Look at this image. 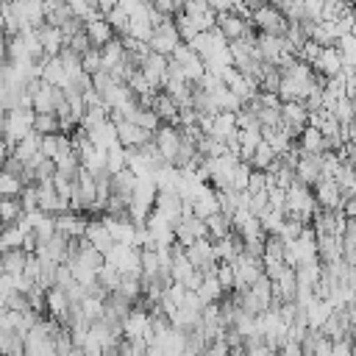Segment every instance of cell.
<instances>
[{"label":"cell","mask_w":356,"mask_h":356,"mask_svg":"<svg viewBox=\"0 0 356 356\" xmlns=\"http://www.w3.org/2000/svg\"><path fill=\"white\" fill-rule=\"evenodd\" d=\"M320 53H323V44H317L314 39H306V42H303V47H300V53H298V58H303V61L314 64Z\"/></svg>","instance_id":"74e56055"},{"label":"cell","mask_w":356,"mask_h":356,"mask_svg":"<svg viewBox=\"0 0 356 356\" xmlns=\"http://www.w3.org/2000/svg\"><path fill=\"white\" fill-rule=\"evenodd\" d=\"M303 225H309V222H303V220H298V217H286V220H284V225H281V236H284L286 242H292V239H298V236H300Z\"/></svg>","instance_id":"e575fe53"},{"label":"cell","mask_w":356,"mask_h":356,"mask_svg":"<svg viewBox=\"0 0 356 356\" xmlns=\"http://www.w3.org/2000/svg\"><path fill=\"white\" fill-rule=\"evenodd\" d=\"M106 19L114 25V31H117V36H125L128 33V25H131V14L122 8V6H117V8H111L108 14H106Z\"/></svg>","instance_id":"d4e9b609"},{"label":"cell","mask_w":356,"mask_h":356,"mask_svg":"<svg viewBox=\"0 0 356 356\" xmlns=\"http://www.w3.org/2000/svg\"><path fill=\"white\" fill-rule=\"evenodd\" d=\"M134 122H139L142 128H147V131H159V125L164 122L161 117H159V111L156 108H139V114H136V120Z\"/></svg>","instance_id":"1f68e13d"},{"label":"cell","mask_w":356,"mask_h":356,"mask_svg":"<svg viewBox=\"0 0 356 356\" xmlns=\"http://www.w3.org/2000/svg\"><path fill=\"white\" fill-rule=\"evenodd\" d=\"M153 134L156 131H147V128H142L134 120H120L117 122V139H120L122 147H142L145 142L153 139Z\"/></svg>","instance_id":"8992f818"},{"label":"cell","mask_w":356,"mask_h":356,"mask_svg":"<svg viewBox=\"0 0 356 356\" xmlns=\"http://www.w3.org/2000/svg\"><path fill=\"white\" fill-rule=\"evenodd\" d=\"M86 33H89V39H92L95 47H103L106 42H111V39L117 36L114 25H111L106 17H95V19H89V22H86Z\"/></svg>","instance_id":"ba28073f"},{"label":"cell","mask_w":356,"mask_h":356,"mask_svg":"<svg viewBox=\"0 0 356 356\" xmlns=\"http://www.w3.org/2000/svg\"><path fill=\"white\" fill-rule=\"evenodd\" d=\"M139 178L142 175H136L131 167H125V170H120V172H114V192H122V195H134V189H136V184H139Z\"/></svg>","instance_id":"e0dca14e"},{"label":"cell","mask_w":356,"mask_h":356,"mask_svg":"<svg viewBox=\"0 0 356 356\" xmlns=\"http://www.w3.org/2000/svg\"><path fill=\"white\" fill-rule=\"evenodd\" d=\"M100 53H103V70H114L122 58H125V44H122V36H114L111 42H106L103 47H100Z\"/></svg>","instance_id":"5bb4252c"},{"label":"cell","mask_w":356,"mask_h":356,"mask_svg":"<svg viewBox=\"0 0 356 356\" xmlns=\"http://www.w3.org/2000/svg\"><path fill=\"white\" fill-rule=\"evenodd\" d=\"M39 36H42V44H44V53L47 56H58L64 50V44H67L64 31L58 25H50V22L39 25Z\"/></svg>","instance_id":"9c48e42d"},{"label":"cell","mask_w":356,"mask_h":356,"mask_svg":"<svg viewBox=\"0 0 356 356\" xmlns=\"http://www.w3.org/2000/svg\"><path fill=\"white\" fill-rule=\"evenodd\" d=\"M36 108H3V136H14L17 142L33 131Z\"/></svg>","instance_id":"7a4b0ae2"},{"label":"cell","mask_w":356,"mask_h":356,"mask_svg":"<svg viewBox=\"0 0 356 356\" xmlns=\"http://www.w3.org/2000/svg\"><path fill=\"white\" fill-rule=\"evenodd\" d=\"M281 125L289 131V136L298 142L300 139V134H303V128L309 125V108H306V103L303 100H286L284 106H281Z\"/></svg>","instance_id":"3957f363"},{"label":"cell","mask_w":356,"mask_h":356,"mask_svg":"<svg viewBox=\"0 0 356 356\" xmlns=\"http://www.w3.org/2000/svg\"><path fill=\"white\" fill-rule=\"evenodd\" d=\"M72 14H75V11H72L70 0H64V3H58L56 8H50V11H47V22H50V25H58V28H61V25H64V22H67V19L72 17Z\"/></svg>","instance_id":"4dcf8cb0"},{"label":"cell","mask_w":356,"mask_h":356,"mask_svg":"<svg viewBox=\"0 0 356 356\" xmlns=\"http://www.w3.org/2000/svg\"><path fill=\"white\" fill-rule=\"evenodd\" d=\"M22 200L19 197H3L0 200V217H3V225H14L22 214Z\"/></svg>","instance_id":"44dd1931"},{"label":"cell","mask_w":356,"mask_h":356,"mask_svg":"<svg viewBox=\"0 0 356 356\" xmlns=\"http://www.w3.org/2000/svg\"><path fill=\"white\" fill-rule=\"evenodd\" d=\"M22 189H25V181H22L19 175L3 170V178H0V195H3V197H19Z\"/></svg>","instance_id":"ffe728a7"},{"label":"cell","mask_w":356,"mask_h":356,"mask_svg":"<svg viewBox=\"0 0 356 356\" xmlns=\"http://www.w3.org/2000/svg\"><path fill=\"white\" fill-rule=\"evenodd\" d=\"M33 131H39V134H56V131H61L58 114H56V111H36Z\"/></svg>","instance_id":"ac0fdd59"},{"label":"cell","mask_w":356,"mask_h":356,"mask_svg":"<svg viewBox=\"0 0 356 356\" xmlns=\"http://www.w3.org/2000/svg\"><path fill=\"white\" fill-rule=\"evenodd\" d=\"M334 114L339 117V122H342V125H350V122L356 120V103H353V100L345 95V97H339V100H337Z\"/></svg>","instance_id":"f1b7e54d"},{"label":"cell","mask_w":356,"mask_h":356,"mask_svg":"<svg viewBox=\"0 0 356 356\" xmlns=\"http://www.w3.org/2000/svg\"><path fill=\"white\" fill-rule=\"evenodd\" d=\"M25 231L14 222V225H3V236H0V250H11V248H22Z\"/></svg>","instance_id":"7402d4cb"},{"label":"cell","mask_w":356,"mask_h":356,"mask_svg":"<svg viewBox=\"0 0 356 356\" xmlns=\"http://www.w3.org/2000/svg\"><path fill=\"white\" fill-rule=\"evenodd\" d=\"M337 47L342 50V61L350 64V67H356V36H353V33L339 36V39H337Z\"/></svg>","instance_id":"f546056e"},{"label":"cell","mask_w":356,"mask_h":356,"mask_svg":"<svg viewBox=\"0 0 356 356\" xmlns=\"http://www.w3.org/2000/svg\"><path fill=\"white\" fill-rule=\"evenodd\" d=\"M317 72H325L328 78L331 75H339L342 72V67H345V61H342V50L337 47V44H328V47H323V53L317 56V61L312 64Z\"/></svg>","instance_id":"52a82bcc"},{"label":"cell","mask_w":356,"mask_h":356,"mask_svg":"<svg viewBox=\"0 0 356 356\" xmlns=\"http://www.w3.org/2000/svg\"><path fill=\"white\" fill-rule=\"evenodd\" d=\"M259 122L261 128H273V125H281V108H273V106H264L259 114Z\"/></svg>","instance_id":"8d00e7d4"},{"label":"cell","mask_w":356,"mask_h":356,"mask_svg":"<svg viewBox=\"0 0 356 356\" xmlns=\"http://www.w3.org/2000/svg\"><path fill=\"white\" fill-rule=\"evenodd\" d=\"M25 261H28V250H25V248H11V250H3V259H0V273H25Z\"/></svg>","instance_id":"4fadbf2b"},{"label":"cell","mask_w":356,"mask_h":356,"mask_svg":"<svg viewBox=\"0 0 356 356\" xmlns=\"http://www.w3.org/2000/svg\"><path fill=\"white\" fill-rule=\"evenodd\" d=\"M250 172H253V164L239 159V164H236V170H234V175H231V186L239 189V192H245V189H248V181H250Z\"/></svg>","instance_id":"4316f807"},{"label":"cell","mask_w":356,"mask_h":356,"mask_svg":"<svg viewBox=\"0 0 356 356\" xmlns=\"http://www.w3.org/2000/svg\"><path fill=\"white\" fill-rule=\"evenodd\" d=\"M345 239L356 242V217H348V225H345Z\"/></svg>","instance_id":"60d3db41"},{"label":"cell","mask_w":356,"mask_h":356,"mask_svg":"<svg viewBox=\"0 0 356 356\" xmlns=\"http://www.w3.org/2000/svg\"><path fill=\"white\" fill-rule=\"evenodd\" d=\"M253 25L259 28V31H267V33H278V36H286V31H289V17L275 6V3H264L261 8H256L253 11Z\"/></svg>","instance_id":"6da1fadb"},{"label":"cell","mask_w":356,"mask_h":356,"mask_svg":"<svg viewBox=\"0 0 356 356\" xmlns=\"http://www.w3.org/2000/svg\"><path fill=\"white\" fill-rule=\"evenodd\" d=\"M267 189H270V184H267V170L253 167L250 181H248V192H267Z\"/></svg>","instance_id":"d590c367"},{"label":"cell","mask_w":356,"mask_h":356,"mask_svg":"<svg viewBox=\"0 0 356 356\" xmlns=\"http://www.w3.org/2000/svg\"><path fill=\"white\" fill-rule=\"evenodd\" d=\"M298 145L303 150H312V153H325V136H323V131L317 125H306L300 139H298Z\"/></svg>","instance_id":"2e32d148"},{"label":"cell","mask_w":356,"mask_h":356,"mask_svg":"<svg viewBox=\"0 0 356 356\" xmlns=\"http://www.w3.org/2000/svg\"><path fill=\"white\" fill-rule=\"evenodd\" d=\"M81 306H83V314L95 323V320H100L103 317V312H106V300L103 298H97V295H86L83 300H81Z\"/></svg>","instance_id":"83f0119b"},{"label":"cell","mask_w":356,"mask_h":356,"mask_svg":"<svg viewBox=\"0 0 356 356\" xmlns=\"http://www.w3.org/2000/svg\"><path fill=\"white\" fill-rule=\"evenodd\" d=\"M248 209L256 214V217H261V214H267L273 206H270V195L267 192H250V203H248Z\"/></svg>","instance_id":"d6a6232c"},{"label":"cell","mask_w":356,"mask_h":356,"mask_svg":"<svg viewBox=\"0 0 356 356\" xmlns=\"http://www.w3.org/2000/svg\"><path fill=\"white\" fill-rule=\"evenodd\" d=\"M83 70H86L89 75H95L97 70H103V53H100V47H89V50L83 53Z\"/></svg>","instance_id":"836d02e7"},{"label":"cell","mask_w":356,"mask_h":356,"mask_svg":"<svg viewBox=\"0 0 356 356\" xmlns=\"http://www.w3.org/2000/svg\"><path fill=\"white\" fill-rule=\"evenodd\" d=\"M175 25H178V33H181V39L184 42H192L197 33H200V28H197V22L186 14V11H181V14H175Z\"/></svg>","instance_id":"cb8c5ba5"},{"label":"cell","mask_w":356,"mask_h":356,"mask_svg":"<svg viewBox=\"0 0 356 356\" xmlns=\"http://www.w3.org/2000/svg\"><path fill=\"white\" fill-rule=\"evenodd\" d=\"M312 189H314L320 206H325V209H342V206H345V192H342V186L337 184V178L320 175V181H317Z\"/></svg>","instance_id":"5b68a950"},{"label":"cell","mask_w":356,"mask_h":356,"mask_svg":"<svg viewBox=\"0 0 356 356\" xmlns=\"http://www.w3.org/2000/svg\"><path fill=\"white\" fill-rule=\"evenodd\" d=\"M295 175H298V181L314 186L320 181V175H323V153H312V150L300 147V159H298Z\"/></svg>","instance_id":"277c9868"},{"label":"cell","mask_w":356,"mask_h":356,"mask_svg":"<svg viewBox=\"0 0 356 356\" xmlns=\"http://www.w3.org/2000/svg\"><path fill=\"white\" fill-rule=\"evenodd\" d=\"M317 256H320V261H339L342 259V236L317 234Z\"/></svg>","instance_id":"30bf717a"},{"label":"cell","mask_w":356,"mask_h":356,"mask_svg":"<svg viewBox=\"0 0 356 356\" xmlns=\"http://www.w3.org/2000/svg\"><path fill=\"white\" fill-rule=\"evenodd\" d=\"M120 6V0H97V8L103 11V14H108L111 8H117Z\"/></svg>","instance_id":"b9f144b4"},{"label":"cell","mask_w":356,"mask_h":356,"mask_svg":"<svg viewBox=\"0 0 356 356\" xmlns=\"http://www.w3.org/2000/svg\"><path fill=\"white\" fill-rule=\"evenodd\" d=\"M206 225H209V239L211 242H217V239H222V236H228L234 231V222H231V217L222 209L214 211V214H209L206 217Z\"/></svg>","instance_id":"8fae6325"},{"label":"cell","mask_w":356,"mask_h":356,"mask_svg":"<svg viewBox=\"0 0 356 356\" xmlns=\"http://www.w3.org/2000/svg\"><path fill=\"white\" fill-rule=\"evenodd\" d=\"M342 259H345L348 264H356V242H350V239H345V236H342Z\"/></svg>","instance_id":"ab89813d"},{"label":"cell","mask_w":356,"mask_h":356,"mask_svg":"<svg viewBox=\"0 0 356 356\" xmlns=\"http://www.w3.org/2000/svg\"><path fill=\"white\" fill-rule=\"evenodd\" d=\"M286 220V211L284 209H270L267 214H261V228L267 234H281V225Z\"/></svg>","instance_id":"484cf974"},{"label":"cell","mask_w":356,"mask_h":356,"mask_svg":"<svg viewBox=\"0 0 356 356\" xmlns=\"http://www.w3.org/2000/svg\"><path fill=\"white\" fill-rule=\"evenodd\" d=\"M70 295H67V289L64 286H50L47 289V314H56L58 320H64V314H67V309H70Z\"/></svg>","instance_id":"7c38bea8"},{"label":"cell","mask_w":356,"mask_h":356,"mask_svg":"<svg viewBox=\"0 0 356 356\" xmlns=\"http://www.w3.org/2000/svg\"><path fill=\"white\" fill-rule=\"evenodd\" d=\"M70 47H72L75 53H81V56H83V53H86L89 47H95V44H92V39H89V33H86V28H83L81 33H75V36L70 39Z\"/></svg>","instance_id":"f35d334b"},{"label":"cell","mask_w":356,"mask_h":356,"mask_svg":"<svg viewBox=\"0 0 356 356\" xmlns=\"http://www.w3.org/2000/svg\"><path fill=\"white\" fill-rule=\"evenodd\" d=\"M275 156H281V153H278L267 139H261V142H259V147H256V153H253V159H250V164H253V167H259V170H267V167L273 164V159H275Z\"/></svg>","instance_id":"d6986e66"},{"label":"cell","mask_w":356,"mask_h":356,"mask_svg":"<svg viewBox=\"0 0 356 356\" xmlns=\"http://www.w3.org/2000/svg\"><path fill=\"white\" fill-rule=\"evenodd\" d=\"M106 167H108L111 172H120V170L128 167V153H125V147H122L120 142L108 147V153H106Z\"/></svg>","instance_id":"603a6c76"},{"label":"cell","mask_w":356,"mask_h":356,"mask_svg":"<svg viewBox=\"0 0 356 356\" xmlns=\"http://www.w3.org/2000/svg\"><path fill=\"white\" fill-rule=\"evenodd\" d=\"M236 128H239V125H236V111H217V114H214L211 136H217V139H222V142H225Z\"/></svg>","instance_id":"9a60e30c"}]
</instances>
